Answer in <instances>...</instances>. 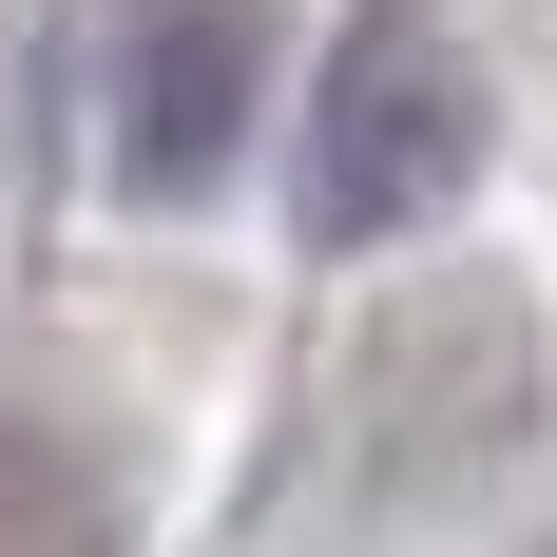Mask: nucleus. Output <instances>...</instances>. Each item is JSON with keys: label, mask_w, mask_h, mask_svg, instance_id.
I'll use <instances>...</instances> for the list:
<instances>
[{"label": "nucleus", "mask_w": 557, "mask_h": 557, "mask_svg": "<svg viewBox=\"0 0 557 557\" xmlns=\"http://www.w3.org/2000/svg\"><path fill=\"white\" fill-rule=\"evenodd\" d=\"M250 97H270V20L250 0H135L115 20V193L193 212L250 154Z\"/></svg>", "instance_id": "obj_2"}, {"label": "nucleus", "mask_w": 557, "mask_h": 557, "mask_svg": "<svg viewBox=\"0 0 557 557\" xmlns=\"http://www.w3.org/2000/svg\"><path fill=\"white\" fill-rule=\"evenodd\" d=\"M461 173H481V77L443 0H366L308 97V250H404L423 212H461Z\"/></svg>", "instance_id": "obj_1"}]
</instances>
